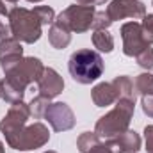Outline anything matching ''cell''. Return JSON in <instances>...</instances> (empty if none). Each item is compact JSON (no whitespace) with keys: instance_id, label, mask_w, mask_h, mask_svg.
<instances>
[{"instance_id":"obj_1","label":"cell","mask_w":153,"mask_h":153,"mask_svg":"<svg viewBox=\"0 0 153 153\" xmlns=\"http://www.w3.org/2000/svg\"><path fill=\"white\" fill-rule=\"evenodd\" d=\"M134 111H135V102L134 100L119 98L116 102L114 109L96 121L94 134L100 139H116L119 134L128 130V125L134 117Z\"/></svg>"},{"instance_id":"obj_2","label":"cell","mask_w":153,"mask_h":153,"mask_svg":"<svg viewBox=\"0 0 153 153\" xmlns=\"http://www.w3.org/2000/svg\"><path fill=\"white\" fill-rule=\"evenodd\" d=\"M0 64L5 73L4 78H7L22 91H25L29 84L38 82L45 71V66L38 57H16V59L2 61Z\"/></svg>"},{"instance_id":"obj_3","label":"cell","mask_w":153,"mask_h":153,"mask_svg":"<svg viewBox=\"0 0 153 153\" xmlns=\"http://www.w3.org/2000/svg\"><path fill=\"white\" fill-rule=\"evenodd\" d=\"M68 70L75 82L85 85L102 76L105 70V62L98 52L85 48V50H78L75 53H71L68 61Z\"/></svg>"},{"instance_id":"obj_4","label":"cell","mask_w":153,"mask_h":153,"mask_svg":"<svg viewBox=\"0 0 153 153\" xmlns=\"http://www.w3.org/2000/svg\"><path fill=\"white\" fill-rule=\"evenodd\" d=\"M9 30L11 36L18 39L20 43H36L41 38V22L36 16V13L32 9H25V7H11L9 11Z\"/></svg>"},{"instance_id":"obj_5","label":"cell","mask_w":153,"mask_h":153,"mask_svg":"<svg viewBox=\"0 0 153 153\" xmlns=\"http://www.w3.org/2000/svg\"><path fill=\"white\" fill-rule=\"evenodd\" d=\"M30 117V111H29V105L23 103V102H18V103H13L9 112L4 116V119L0 121V130L2 134L5 135V141L7 144L13 148L22 128L27 125V119Z\"/></svg>"},{"instance_id":"obj_6","label":"cell","mask_w":153,"mask_h":153,"mask_svg":"<svg viewBox=\"0 0 153 153\" xmlns=\"http://www.w3.org/2000/svg\"><path fill=\"white\" fill-rule=\"evenodd\" d=\"M94 7L91 5H70L66 7L55 20L61 22L62 25H66L71 32L76 34H82V32H87L91 27H93V18H94Z\"/></svg>"},{"instance_id":"obj_7","label":"cell","mask_w":153,"mask_h":153,"mask_svg":"<svg viewBox=\"0 0 153 153\" xmlns=\"http://www.w3.org/2000/svg\"><path fill=\"white\" fill-rule=\"evenodd\" d=\"M50 139V132L43 123H34V125H25L13 146V150L20 152H29V150H38L45 146Z\"/></svg>"},{"instance_id":"obj_8","label":"cell","mask_w":153,"mask_h":153,"mask_svg":"<svg viewBox=\"0 0 153 153\" xmlns=\"http://www.w3.org/2000/svg\"><path fill=\"white\" fill-rule=\"evenodd\" d=\"M105 11L112 20V23L125 18H132L135 22L146 16V7L141 0H112Z\"/></svg>"},{"instance_id":"obj_9","label":"cell","mask_w":153,"mask_h":153,"mask_svg":"<svg viewBox=\"0 0 153 153\" xmlns=\"http://www.w3.org/2000/svg\"><path fill=\"white\" fill-rule=\"evenodd\" d=\"M121 38H123V53L126 57H137L146 46H150V45H146V41L143 38L141 23H137V22L123 23Z\"/></svg>"},{"instance_id":"obj_10","label":"cell","mask_w":153,"mask_h":153,"mask_svg":"<svg viewBox=\"0 0 153 153\" xmlns=\"http://www.w3.org/2000/svg\"><path fill=\"white\" fill-rule=\"evenodd\" d=\"M45 117L48 119L50 126L55 130V132H66V130H71L75 126V114L71 111V107L68 103H62V102H57V103H50V107L46 109Z\"/></svg>"},{"instance_id":"obj_11","label":"cell","mask_w":153,"mask_h":153,"mask_svg":"<svg viewBox=\"0 0 153 153\" xmlns=\"http://www.w3.org/2000/svg\"><path fill=\"white\" fill-rule=\"evenodd\" d=\"M64 89V80L62 76L59 75L53 68H45L41 78L38 80V91L39 94L46 96V98H55L62 93Z\"/></svg>"},{"instance_id":"obj_12","label":"cell","mask_w":153,"mask_h":153,"mask_svg":"<svg viewBox=\"0 0 153 153\" xmlns=\"http://www.w3.org/2000/svg\"><path fill=\"white\" fill-rule=\"evenodd\" d=\"M91 98H93L96 107H107V105H112L119 100L117 91H116L112 82H100L98 85H94L91 91Z\"/></svg>"},{"instance_id":"obj_13","label":"cell","mask_w":153,"mask_h":153,"mask_svg":"<svg viewBox=\"0 0 153 153\" xmlns=\"http://www.w3.org/2000/svg\"><path fill=\"white\" fill-rule=\"evenodd\" d=\"M48 41H50V45H52L53 48L62 50V48H66V46L70 45V41H71V30H70L66 25H62L61 22L55 20V22L52 23L50 30H48Z\"/></svg>"},{"instance_id":"obj_14","label":"cell","mask_w":153,"mask_h":153,"mask_svg":"<svg viewBox=\"0 0 153 153\" xmlns=\"http://www.w3.org/2000/svg\"><path fill=\"white\" fill-rule=\"evenodd\" d=\"M114 141L119 144L123 153H137L139 148H141V137L134 130H126V132L119 134Z\"/></svg>"},{"instance_id":"obj_15","label":"cell","mask_w":153,"mask_h":153,"mask_svg":"<svg viewBox=\"0 0 153 153\" xmlns=\"http://www.w3.org/2000/svg\"><path fill=\"white\" fill-rule=\"evenodd\" d=\"M16 57H23L22 43L14 38H4L0 41V61L16 59Z\"/></svg>"},{"instance_id":"obj_16","label":"cell","mask_w":153,"mask_h":153,"mask_svg":"<svg viewBox=\"0 0 153 153\" xmlns=\"http://www.w3.org/2000/svg\"><path fill=\"white\" fill-rule=\"evenodd\" d=\"M112 84H114L119 98H126V100H134L135 102V94L137 93H135V85H134V82H132L130 76L119 75L112 80Z\"/></svg>"},{"instance_id":"obj_17","label":"cell","mask_w":153,"mask_h":153,"mask_svg":"<svg viewBox=\"0 0 153 153\" xmlns=\"http://www.w3.org/2000/svg\"><path fill=\"white\" fill-rule=\"evenodd\" d=\"M0 89H2V98L7 102V103H18V102H23V94L25 91L18 89L14 84H11L7 78H2L0 80Z\"/></svg>"},{"instance_id":"obj_18","label":"cell","mask_w":153,"mask_h":153,"mask_svg":"<svg viewBox=\"0 0 153 153\" xmlns=\"http://www.w3.org/2000/svg\"><path fill=\"white\" fill-rule=\"evenodd\" d=\"M93 45L100 52L109 53L114 48V38H112V34H109V30H94L93 32Z\"/></svg>"},{"instance_id":"obj_19","label":"cell","mask_w":153,"mask_h":153,"mask_svg":"<svg viewBox=\"0 0 153 153\" xmlns=\"http://www.w3.org/2000/svg\"><path fill=\"white\" fill-rule=\"evenodd\" d=\"M100 141H102V139H100L94 132H84V134H80V137L76 139V148H78L80 153H91L96 148V144H98Z\"/></svg>"},{"instance_id":"obj_20","label":"cell","mask_w":153,"mask_h":153,"mask_svg":"<svg viewBox=\"0 0 153 153\" xmlns=\"http://www.w3.org/2000/svg\"><path fill=\"white\" fill-rule=\"evenodd\" d=\"M48 107H50V98H46V96H43V94L32 98V102L29 103V111H30V116H32L34 119L43 117Z\"/></svg>"},{"instance_id":"obj_21","label":"cell","mask_w":153,"mask_h":153,"mask_svg":"<svg viewBox=\"0 0 153 153\" xmlns=\"http://www.w3.org/2000/svg\"><path fill=\"white\" fill-rule=\"evenodd\" d=\"M135 93L139 94H153V75L152 73H141L135 78Z\"/></svg>"},{"instance_id":"obj_22","label":"cell","mask_w":153,"mask_h":153,"mask_svg":"<svg viewBox=\"0 0 153 153\" xmlns=\"http://www.w3.org/2000/svg\"><path fill=\"white\" fill-rule=\"evenodd\" d=\"M32 11L36 13V16L39 18L41 25H48V23L52 25V23L55 22V13H53V9L48 7V5H38V7H34Z\"/></svg>"},{"instance_id":"obj_23","label":"cell","mask_w":153,"mask_h":153,"mask_svg":"<svg viewBox=\"0 0 153 153\" xmlns=\"http://www.w3.org/2000/svg\"><path fill=\"white\" fill-rule=\"evenodd\" d=\"M111 25H112V20L109 18L107 11H96V13H94L93 27H91V29H94V30H107Z\"/></svg>"},{"instance_id":"obj_24","label":"cell","mask_w":153,"mask_h":153,"mask_svg":"<svg viewBox=\"0 0 153 153\" xmlns=\"http://www.w3.org/2000/svg\"><path fill=\"white\" fill-rule=\"evenodd\" d=\"M91 153H123V152H121L119 144L116 143L114 139H107L105 143L100 141V143L96 144V148H94Z\"/></svg>"},{"instance_id":"obj_25","label":"cell","mask_w":153,"mask_h":153,"mask_svg":"<svg viewBox=\"0 0 153 153\" xmlns=\"http://www.w3.org/2000/svg\"><path fill=\"white\" fill-rule=\"evenodd\" d=\"M141 30H143V38L146 41V45H153V14H146L143 18Z\"/></svg>"},{"instance_id":"obj_26","label":"cell","mask_w":153,"mask_h":153,"mask_svg":"<svg viewBox=\"0 0 153 153\" xmlns=\"http://www.w3.org/2000/svg\"><path fill=\"white\" fill-rule=\"evenodd\" d=\"M137 64L141 66V68H144V70H152L153 68V48L152 46H146L137 57Z\"/></svg>"},{"instance_id":"obj_27","label":"cell","mask_w":153,"mask_h":153,"mask_svg":"<svg viewBox=\"0 0 153 153\" xmlns=\"http://www.w3.org/2000/svg\"><path fill=\"white\" fill-rule=\"evenodd\" d=\"M141 105H143V112L148 117H153V94H144Z\"/></svg>"},{"instance_id":"obj_28","label":"cell","mask_w":153,"mask_h":153,"mask_svg":"<svg viewBox=\"0 0 153 153\" xmlns=\"http://www.w3.org/2000/svg\"><path fill=\"white\" fill-rule=\"evenodd\" d=\"M144 141H146V152L153 153V125L144 128Z\"/></svg>"},{"instance_id":"obj_29","label":"cell","mask_w":153,"mask_h":153,"mask_svg":"<svg viewBox=\"0 0 153 153\" xmlns=\"http://www.w3.org/2000/svg\"><path fill=\"white\" fill-rule=\"evenodd\" d=\"M78 5H91V7H94V5H102V4H105L107 0H75Z\"/></svg>"},{"instance_id":"obj_30","label":"cell","mask_w":153,"mask_h":153,"mask_svg":"<svg viewBox=\"0 0 153 153\" xmlns=\"http://www.w3.org/2000/svg\"><path fill=\"white\" fill-rule=\"evenodd\" d=\"M11 34V30H9V25H5V22H2V16H0V39L7 38Z\"/></svg>"},{"instance_id":"obj_31","label":"cell","mask_w":153,"mask_h":153,"mask_svg":"<svg viewBox=\"0 0 153 153\" xmlns=\"http://www.w3.org/2000/svg\"><path fill=\"white\" fill-rule=\"evenodd\" d=\"M9 11H11V9L5 5V0H0V16H2V18H7V16H9Z\"/></svg>"},{"instance_id":"obj_32","label":"cell","mask_w":153,"mask_h":153,"mask_svg":"<svg viewBox=\"0 0 153 153\" xmlns=\"http://www.w3.org/2000/svg\"><path fill=\"white\" fill-rule=\"evenodd\" d=\"M0 153H4V144H2V141H0Z\"/></svg>"},{"instance_id":"obj_33","label":"cell","mask_w":153,"mask_h":153,"mask_svg":"<svg viewBox=\"0 0 153 153\" xmlns=\"http://www.w3.org/2000/svg\"><path fill=\"white\" fill-rule=\"evenodd\" d=\"M5 2H9V4H16L18 0H5Z\"/></svg>"},{"instance_id":"obj_34","label":"cell","mask_w":153,"mask_h":153,"mask_svg":"<svg viewBox=\"0 0 153 153\" xmlns=\"http://www.w3.org/2000/svg\"><path fill=\"white\" fill-rule=\"evenodd\" d=\"M27 2H34L36 4V2H41V0H27Z\"/></svg>"},{"instance_id":"obj_35","label":"cell","mask_w":153,"mask_h":153,"mask_svg":"<svg viewBox=\"0 0 153 153\" xmlns=\"http://www.w3.org/2000/svg\"><path fill=\"white\" fill-rule=\"evenodd\" d=\"M46 153H57V152H46Z\"/></svg>"},{"instance_id":"obj_36","label":"cell","mask_w":153,"mask_h":153,"mask_svg":"<svg viewBox=\"0 0 153 153\" xmlns=\"http://www.w3.org/2000/svg\"><path fill=\"white\" fill-rule=\"evenodd\" d=\"M0 98H2V89H0Z\"/></svg>"},{"instance_id":"obj_37","label":"cell","mask_w":153,"mask_h":153,"mask_svg":"<svg viewBox=\"0 0 153 153\" xmlns=\"http://www.w3.org/2000/svg\"><path fill=\"white\" fill-rule=\"evenodd\" d=\"M152 4H153V2H152Z\"/></svg>"}]
</instances>
